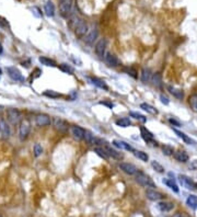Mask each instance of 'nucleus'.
I'll return each instance as SVG.
<instances>
[{
	"instance_id": "1",
	"label": "nucleus",
	"mask_w": 197,
	"mask_h": 217,
	"mask_svg": "<svg viewBox=\"0 0 197 217\" xmlns=\"http://www.w3.org/2000/svg\"><path fill=\"white\" fill-rule=\"evenodd\" d=\"M135 176H136V181H137L140 185L145 186V188H150V189L157 188L156 183H154L153 181L150 179V177L147 176V174H145L144 172L138 171L137 173L135 174Z\"/></svg>"
},
{
	"instance_id": "2",
	"label": "nucleus",
	"mask_w": 197,
	"mask_h": 217,
	"mask_svg": "<svg viewBox=\"0 0 197 217\" xmlns=\"http://www.w3.org/2000/svg\"><path fill=\"white\" fill-rule=\"evenodd\" d=\"M30 130H31V124L27 120H24L20 124V130H19V137L20 140H25L27 138L30 134Z\"/></svg>"
},
{
	"instance_id": "3",
	"label": "nucleus",
	"mask_w": 197,
	"mask_h": 217,
	"mask_svg": "<svg viewBox=\"0 0 197 217\" xmlns=\"http://www.w3.org/2000/svg\"><path fill=\"white\" fill-rule=\"evenodd\" d=\"M7 116L11 124H18L22 118L21 112L18 108H9L7 111Z\"/></svg>"
},
{
	"instance_id": "4",
	"label": "nucleus",
	"mask_w": 197,
	"mask_h": 217,
	"mask_svg": "<svg viewBox=\"0 0 197 217\" xmlns=\"http://www.w3.org/2000/svg\"><path fill=\"white\" fill-rule=\"evenodd\" d=\"M59 9L63 17L65 18L70 17V13H71V9H72V0H61L60 1Z\"/></svg>"
},
{
	"instance_id": "5",
	"label": "nucleus",
	"mask_w": 197,
	"mask_h": 217,
	"mask_svg": "<svg viewBox=\"0 0 197 217\" xmlns=\"http://www.w3.org/2000/svg\"><path fill=\"white\" fill-rule=\"evenodd\" d=\"M118 168H119L123 172H125L126 174H129V176H135V174L139 171L136 166H134V164H127V162H120V164H118Z\"/></svg>"
},
{
	"instance_id": "6",
	"label": "nucleus",
	"mask_w": 197,
	"mask_h": 217,
	"mask_svg": "<svg viewBox=\"0 0 197 217\" xmlns=\"http://www.w3.org/2000/svg\"><path fill=\"white\" fill-rule=\"evenodd\" d=\"M140 133H141V137L147 144H153V146H158V143L154 140L153 134H152L150 130H148L146 127L141 126L140 127Z\"/></svg>"
},
{
	"instance_id": "7",
	"label": "nucleus",
	"mask_w": 197,
	"mask_h": 217,
	"mask_svg": "<svg viewBox=\"0 0 197 217\" xmlns=\"http://www.w3.org/2000/svg\"><path fill=\"white\" fill-rule=\"evenodd\" d=\"M73 31H75L76 35L79 36V37L84 36L86 34L88 33V24H87V22L84 21V20L80 19V21L78 22V24L76 25L75 29H73Z\"/></svg>"
},
{
	"instance_id": "8",
	"label": "nucleus",
	"mask_w": 197,
	"mask_h": 217,
	"mask_svg": "<svg viewBox=\"0 0 197 217\" xmlns=\"http://www.w3.org/2000/svg\"><path fill=\"white\" fill-rule=\"evenodd\" d=\"M106 46H107V41L105 39H101L96 43L95 47H94V51H95V54L100 58H103L104 55H105Z\"/></svg>"
},
{
	"instance_id": "9",
	"label": "nucleus",
	"mask_w": 197,
	"mask_h": 217,
	"mask_svg": "<svg viewBox=\"0 0 197 217\" xmlns=\"http://www.w3.org/2000/svg\"><path fill=\"white\" fill-rule=\"evenodd\" d=\"M53 125L60 133H66L68 130V123L65 120H63V118L60 117H54Z\"/></svg>"
},
{
	"instance_id": "10",
	"label": "nucleus",
	"mask_w": 197,
	"mask_h": 217,
	"mask_svg": "<svg viewBox=\"0 0 197 217\" xmlns=\"http://www.w3.org/2000/svg\"><path fill=\"white\" fill-rule=\"evenodd\" d=\"M7 71H8V75H9V77L11 78L12 80H15V81H24V77L22 76L21 71H20L18 68H15V67H8L7 68Z\"/></svg>"
},
{
	"instance_id": "11",
	"label": "nucleus",
	"mask_w": 197,
	"mask_h": 217,
	"mask_svg": "<svg viewBox=\"0 0 197 217\" xmlns=\"http://www.w3.org/2000/svg\"><path fill=\"white\" fill-rule=\"evenodd\" d=\"M0 134L3 138H9L11 135V130H10L7 121L2 117H0Z\"/></svg>"
},
{
	"instance_id": "12",
	"label": "nucleus",
	"mask_w": 197,
	"mask_h": 217,
	"mask_svg": "<svg viewBox=\"0 0 197 217\" xmlns=\"http://www.w3.org/2000/svg\"><path fill=\"white\" fill-rule=\"evenodd\" d=\"M103 58H104V60H105V63L107 64L110 67H117V66L119 65L118 58L112 53H105Z\"/></svg>"
},
{
	"instance_id": "13",
	"label": "nucleus",
	"mask_w": 197,
	"mask_h": 217,
	"mask_svg": "<svg viewBox=\"0 0 197 217\" xmlns=\"http://www.w3.org/2000/svg\"><path fill=\"white\" fill-rule=\"evenodd\" d=\"M98 29H96V28H92V29L86 34V36H84V42L87 44H89V45H92V44L94 43V41L98 39Z\"/></svg>"
},
{
	"instance_id": "14",
	"label": "nucleus",
	"mask_w": 197,
	"mask_h": 217,
	"mask_svg": "<svg viewBox=\"0 0 197 217\" xmlns=\"http://www.w3.org/2000/svg\"><path fill=\"white\" fill-rule=\"evenodd\" d=\"M51 117L47 114H40L36 116V124L39 126H48L51 125Z\"/></svg>"
},
{
	"instance_id": "15",
	"label": "nucleus",
	"mask_w": 197,
	"mask_h": 217,
	"mask_svg": "<svg viewBox=\"0 0 197 217\" xmlns=\"http://www.w3.org/2000/svg\"><path fill=\"white\" fill-rule=\"evenodd\" d=\"M146 195H147V198L151 201H160L163 198V194L158 192V191L153 190V189H151V190H147Z\"/></svg>"
},
{
	"instance_id": "16",
	"label": "nucleus",
	"mask_w": 197,
	"mask_h": 217,
	"mask_svg": "<svg viewBox=\"0 0 197 217\" xmlns=\"http://www.w3.org/2000/svg\"><path fill=\"white\" fill-rule=\"evenodd\" d=\"M84 133H86V130L82 127H80V126H72L71 127V134L73 135V137L79 140L83 139Z\"/></svg>"
},
{
	"instance_id": "17",
	"label": "nucleus",
	"mask_w": 197,
	"mask_h": 217,
	"mask_svg": "<svg viewBox=\"0 0 197 217\" xmlns=\"http://www.w3.org/2000/svg\"><path fill=\"white\" fill-rule=\"evenodd\" d=\"M113 145L115 147L119 148V149H124V150H127V151H132L134 152V148L130 146L129 144H127L126 142H123V140H113Z\"/></svg>"
},
{
	"instance_id": "18",
	"label": "nucleus",
	"mask_w": 197,
	"mask_h": 217,
	"mask_svg": "<svg viewBox=\"0 0 197 217\" xmlns=\"http://www.w3.org/2000/svg\"><path fill=\"white\" fill-rule=\"evenodd\" d=\"M159 211L166 213V212H170L174 208V204L171 202H159L158 205H157Z\"/></svg>"
},
{
	"instance_id": "19",
	"label": "nucleus",
	"mask_w": 197,
	"mask_h": 217,
	"mask_svg": "<svg viewBox=\"0 0 197 217\" xmlns=\"http://www.w3.org/2000/svg\"><path fill=\"white\" fill-rule=\"evenodd\" d=\"M180 181H181V183H182V185H184L186 189H188V190H193V189L195 188V183L188 178V177L180 176Z\"/></svg>"
},
{
	"instance_id": "20",
	"label": "nucleus",
	"mask_w": 197,
	"mask_h": 217,
	"mask_svg": "<svg viewBox=\"0 0 197 217\" xmlns=\"http://www.w3.org/2000/svg\"><path fill=\"white\" fill-rule=\"evenodd\" d=\"M44 11L47 17H53L55 15V6L52 1H47L44 6Z\"/></svg>"
},
{
	"instance_id": "21",
	"label": "nucleus",
	"mask_w": 197,
	"mask_h": 217,
	"mask_svg": "<svg viewBox=\"0 0 197 217\" xmlns=\"http://www.w3.org/2000/svg\"><path fill=\"white\" fill-rule=\"evenodd\" d=\"M163 183L166 184L168 188H170L171 190H173L175 193H178V184H176V182L173 180V179H169V178H166V179H163Z\"/></svg>"
},
{
	"instance_id": "22",
	"label": "nucleus",
	"mask_w": 197,
	"mask_h": 217,
	"mask_svg": "<svg viewBox=\"0 0 197 217\" xmlns=\"http://www.w3.org/2000/svg\"><path fill=\"white\" fill-rule=\"evenodd\" d=\"M89 80H90V82H91L92 84H94V86L98 87L100 89H103V90H107L108 89L107 84H106L103 80L98 79V78H89Z\"/></svg>"
},
{
	"instance_id": "23",
	"label": "nucleus",
	"mask_w": 197,
	"mask_h": 217,
	"mask_svg": "<svg viewBox=\"0 0 197 217\" xmlns=\"http://www.w3.org/2000/svg\"><path fill=\"white\" fill-rule=\"evenodd\" d=\"M168 90H169V91H170V93L172 94V96H175L176 99L182 100L183 98H184V93H183L182 90L176 89V88L172 87V86H168Z\"/></svg>"
},
{
	"instance_id": "24",
	"label": "nucleus",
	"mask_w": 197,
	"mask_h": 217,
	"mask_svg": "<svg viewBox=\"0 0 197 217\" xmlns=\"http://www.w3.org/2000/svg\"><path fill=\"white\" fill-rule=\"evenodd\" d=\"M39 62L42 65H45V66H47V67H56V66H57L55 63V60L51 59V58H48V57H45V56H40Z\"/></svg>"
},
{
	"instance_id": "25",
	"label": "nucleus",
	"mask_w": 197,
	"mask_h": 217,
	"mask_svg": "<svg viewBox=\"0 0 197 217\" xmlns=\"http://www.w3.org/2000/svg\"><path fill=\"white\" fill-rule=\"evenodd\" d=\"M152 78V72L150 69H148V68H144V69L141 70V77H140V79H141L142 82H149L150 80H151Z\"/></svg>"
},
{
	"instance_id": "26",
	"label": "nucleus",
	"mask_w": 197,
	"mask_h": 217,
	"mask_svg": "<svg viewBox=\"0 0 197 217\" xmlns=\"http://www.w3.org/2000/svg\"><path fill=\"white\" fill-rule=\"evenodd\" d=\"M173 130H174V133H175L176 135H178L180 138H182L183 142H185L186 144H188V145H194V144H195L194 140H193L192 138L188 137V136L186 135V134H184V133H183V132H180V130H175V128H173Z\"/></svg>"
},
{
	"instance_id": "27",
	"label": "nucleus",
	"mask_w": 197,
	"mask_h": 217,
	"mask_svg": "<svg viewBox=\"0 0 197 217\" xmlns=\"http://www.w3.org/2000/svg\"><path fill=\"white\" fill-rule=\"evenodd\" d=\"M174 158L178 160V162H186L188 161V155L186 154L185 151H183V150H180V151L175 152L174 155Z\"/></svg>"
},
{
	"instance_id": "28",
	"label": "nucleus",
	"mask_w": 197,
	"mask_h": 217,
	"mask_svg": "<svg viewBox=\"0 0 197 217\" xmlns=\"http://www.w3.org/2000/svg\"><path fill=\"white\" fill-rule=\"evenodd\" d=\"M140 108H142L144 111L148 112V113L152 114V115L158 114V110H157L156 108H153L152 105H150V104H148V103H141V104H140Z\"/></svg>"
},
{
	"instance_id": "29",
	"label": "nucleus",
	"mask_w": 197,
	"mask_h": 217,
	"mask_svg": "<svg viewBox=\"0 0 197 217\" xmlns=\"http://www.w3.org/2000/svg\"><path fill=\"white\" fill-rule=\"evenodd\" d=\"M116 125L119 126V127H124V128H125V127H128V126L132 125V122H130L129 118L122 117V118H119V120L116 121Z\"/></svg>"
},
{
	"instance_id": "30",
	"label": "nucleus",
	"mask_w": 197,
	"mask_h": 217,
	"mask_svg": "<svg viewBox=\"0 0 197 217\" xmlns=\"http://www.w3.org/2000/svg\"><path fill=\"white\" fill-rule=\"evenodd\" d=\"M83 139L86 140V143H87L88 145H94V144H95V137H94V135L92 134V133L87 132V130H86V133H84Z\"/></svg>"
},
{
	"instance_id": "31",
	"label": "nucleus",
	"mask_w": 197,
	"mask_h": 217,
	"mask_svg": "<svg viewBox=\"0 0 197 217\" xmlns=\"http://www.w3.org/2000/svg\"><path fill=\"white\" fill-rule=\"evenodd\" d=\"M186 203L193 210H196L197 208V196L196 195H190L186 200Z\"/></svg>"
},
{
	"instance_id": "32",
	"label": "nucleus",
	"mask_w": 197,
	"mask_h": 217,
	"mask_svg": "<svg viewBox=\"0 0 197 217\" xmlns=\"http://www.w3.org/2000/svg\"><path fill=\"white\" fill-rule=\"evenodd\" d=\"M151 81L153 82V86H156V87H158V88L162 87V78L159 74H153V75H152Z\"/></svg>"
},
{
	"instance_id": "33",
	"label": "nucleus",
	"mask_w": 197,
	"mask_h": 217,
	"mask_svg": "<svg viewBox=\"0 0 197 217\" xmlns=\"http://www.w3.org/2000/svg\"><path fill=\"white\" fill-rule=\"evenodd\" d=\"M134 155L136 157H137L138 159H140L141 161H148V159H149V157H148V155L146 154V152L144 151H140V150H134Z\"/></svg>"
},
{
	"instance_id": "34",
	"label": "nucleus",
	"mask_w": 197,
	"mask_h": 217,
	"mask_svg": "<svg viewBox=\"0 0 197 217\" xmlns=\"http://www.w3.org/2000/svg\"><path fill=\"white\" fill-rule=\"evenodd\" d=\"M43 94L45 96H47V98H51V99H56V98L61 96V94L58 93V92H56V91H53V90H46Z\"/></svg>"
},
{
	"instance_id": "35",
	"label": "nucleus",
	"mask_w": 197,
	"mask_h": 217,
	"mask_svg": "<svg viewBox=\"0 0 197 217\" xmlns=\"http://www.w3.org/2000/svg\"><path fill=\"white\" fill-rule=\"evenodd\" d=\"M151 167L156 170L157 172H159V173H163L164 172V168L162 164H160L158 161H156V160H153V161H151Z\"/></svg>"
},
{
	"instance_id": "36",
	"label": "nucleus",
	"mask_w": 197,
	"mask_h": 217,
	"mask_svg": "<svg viewBox=\"0 0 197 217\" xmlns=\"http://www.w3.org/2000/svg\"><path fill=\"white\" fill-rule=\"evenodd\" d=\"M130 116L134 118H136V120L140 121V122H142V123H146L147 122V117L145 115H142V114L140 113H137V112H130Z\"/></svg>"
},
{
	"instance_id": "37",
	"label": "nucleus",
	"mask_w": 197,
	"mask_h": 217,
	"mask_svg": "<svg viewBox=\"0 0 197 217\" xmlns=\"http://www.w3.org/2000/svg\"><path fill=\"white\" fill-rule=\"evenodd\" d=\"M94 152H96V155H98V156L101 157V158H103V159H105V160H107V159H108L107 154H106V152L104 151L103 148H101V147H96V148H94Z\"/></svg>"
},
{
	"instance_id": "38",
	"label": "nucleus",
	"mask_w": 197,
	"mask_h": 217,
	"mask_svg": "<svg viewBox=\"0 0 197 217\" xmlns=\"http://www.w3.org/2000/svg\"><path fill=\"white\" fill-rule=\"evenodd\" d=\"M162 151H163V155H166V156H172L174 152V149L173 147H171L170 145H164L162 147Z\"/></svg>"
},
{
	"instance_id": "39",
	"label": "nucleus",
	"mask_w": 197,
	"mask_h": 217,
	"mask_svg": "<svg viewBox=\"0 0 197 217\" xmlns=\"http://www.w3.org/2000/svg\"><path fill=\"white\" fill-rule=\"evenodd\" d=\"M59 69L61 70V71L66 72V74H70V75L73 72L72 67H71V66H69V65H67V64H61V65L59 66Z\"/></svg>"
},
{
	"instance_id": "40",
	"label": "nucleus",
	"mask_w": 197,
	"mask_h": 217,
	"mask_svg": "<svg viewBox=\"0 0 197 217\" xmlns=\"http://www.w3.org/2000/svg\"><path fill=\"white\" fill-rule=\"evenodd\" d=\"M43 154V147H42L40 144H35L34 145V156L35 157H40Z\"/></svg>"
},
{
	"instance_id": "41",
	"label": "nucleus",
	"mask_w": 197,
	"mask_h": 217,
	"mask_svg": "<svg viewBox=\"0 0 197 217\" xmlns=\"http://www.w3.org/2000/svg\"><path fill=\"white\" fill-rule=\"evenodd\" d=\"M125 71L127 72V75H129V76H132V78H137V71L134 69L132 67H127V68H125Z\"/></svg>"
},
{
	"instance_id": "42",
	"label": "nucleus",
	"mask_w": 197,
	"mask_h": 217,
	"mask_svg": "<svg viewBox=\"0 0 197 217\" xmlns=\"http://www.w3.org/2000/svg\"><path fill=\"white\" fill-rule=\"evenodd\" d=\"M32 11H33V13H34V15H35L37 18L42 17V13H39V12H40V9H39V8H33V9H32Z\"/></svg>"
},
{
	"instance_id": "43",
	"label": "nucleus",
	"mask_w": 197,
	"mask_h": 217,
	"mask_svg": "<svg viewBox=\"0 0 197 217\" xmlns=\"http://www.w3.org/2000/svg\"><path fill=\"white\" fill-rule=\"evenodd\" d=\"M160 99H161V102L163 104H169V99L166 98V96H164L163 94H161V96H160Z\"/></svg>"
},
{
	"instance_id": "44",
	"label": "nucleus",
	"mask_w": 197,
	"mask_h": 217,
	"mask_svg": "<svg viewBox=\"0 0 197 217\" xmlns=\"http://www.w3.org/2000/svg\"><path fill=\"white\" fill-rule=\"evenodd\" d=\"M190 168L193 169V170H197V160H194V161H192V164H190Z\"/></svg>"
},
{
	"instance_id": "45",
	"label": "nucleus",
	"mask_w": 197,
	"mask_h": 217,
	"mask_svg": "<svg viewBox=\"0 0 197 217\" xmlns=\"http://www.w3.org/2000/svg\"><path fill=\"white\" fill-rule=\"evenodd\" d=\"M169 122H170L171 124L175 125V126H180V123H178V122H176L175 120H173V118H170V120H169Z\"/></svg>"
},
{
	"instance_id": "46",
	"label": "nucleus",
	"mask_w": 197,
	"mask_h": 217,
	"mask_svg": "<svg viewBox=\"0 0 197 217\" xmlns=\"http://www.w3.org/2000/svg\"><path fill=\"white\" fill-rule=\"evenodd\" d=\"M101 104H104V105H106V106H108L110 108H112L114 106V104L113 103H110V102H100Z\"/></svg>"
},
{
	"instance_id": "47",
	"label": "nucleus",
	"mask_w": 197,
	"mask_h": 217,
	"mask_svg": "<svg viewBox=\"0 0 197 217\" xmlns=\"http://www.w3.org/2000/svg\"><path fill=\"white\" fill-rule=\"evenodd\" d=\"M173 217H188V216H186V215H184V214H181V213H178V214H175Z\"/></svg>"
},
{
	"instance_id": "48",
	"label": "nucleus",
	"mask_w": 197,
	"mask_h": 217,
	"mask_svg": "<svg viewBox=\"0 0 197 217\" xmlns=\"http://www.w3.org/2000/svg\"><path fill=\"white\" fill-rule=\"evenodd\" d=\"M3 52V48H2V45H1V43H0V54H2Z\"/></svg>"
},
{
	"instance_id": "49",
	"label": "nucleus",
	"mask_w": 197,
	"mask_h": 217,
	"mask_svg": "<svg viewBox=\"0 0 197 217\" xmlns=\"http://www.w3.org/2000/svg\"><path fill=\"white\" fill-rule=\"evenodd\" d=\"M194 108H196V110H197V101H196V102H195V103H194Z\"/></svg>"
},
{
	"instance_id": "50",
	"label": "nucleus",
	"mask_w": 197,
	"mask_h": 217,
	"mask_svg": "<svg viewBox=\"0 0 197 217\" xmlns=\"http://www.w3.org/2000/svg\"><path fill=\"white\" fill-rule=\"evenodd\" d=\"M2 108H3V106H2V105H0V111H1V110H2Z\"/></svg>"
},
{
	"instance_id": "51",
	"label": "nucleus",
	"mask_w": 197,
	"mask_h": 217,
	"mask_svg": "<svg viewBox=\"0 0 197 217\" xmlns=\"http://www.w3.org/2000/svg\"><path fill=\"white\" fill-rule=\"evenodd\" d=\"M1 74H2V70H1V68H0V75H1Z\"/></svg>"
},
{
	"instance_id": "52",
	"label": "nucleus",
	"mask_w": 197,
	"mask_h": 217,
	"mask_svg": "<svg viewBox=\"0 0 197 217\" xmlns=\"http://www.w3.org/2000/svg\"><path fill=\"white\" fill-rule=\"evenodd\" d=\"M59 1H61V0H59Z\"/></svg>"
},
{
	"instance_id": "53",
	"label": "nucleus",
	"mask_w": 197,
	"mask_h": 217,
	"mask_svg": "<svg viewBox=\"0 0 197 217\" xmlns=\"http://www.w3.org/2000/svg\"><path fill=\"white\" fill-rule=\"evenodd\" d=\"M0 217H1V216H0Z\"/></svg>"
}]
</instances>
